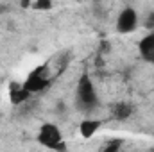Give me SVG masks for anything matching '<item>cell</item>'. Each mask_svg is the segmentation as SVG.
<instances>
[{
  "mask_svg": "<svg viewBox=\"0 0 154 152\" xmlns=\"http://www.w3.org/2000/svg\"><path fill=\"white\" fill-rule=\"evenodd\" d=\"M61 131L57 125L54 123H43L41 129L38 132V141L45 147H50V149H63L65 145H61Z\"/></svg>",
  "mask_w": 154,
  "mask_h": 152,
  "instance_id": "cell-1",
  "label": "cell"
},
{
  "mask_svg": "<svg viewBox=\"0 0 154 152\" xmlns=\"http://www.w3.org/2000/svg\"><path fill=\"white\" fill-rule=\"evenodd\" d=\"M136 22H138V18H136L134 9H124L118 16V25L116 27H118L120 32H131V31L136 29Z\"/></svg>",
  "mask_w": 154,
  "mask_h": 152,
  "instance_id": "cell-2",
  "label": "cell"
},
{
  "mask_svg": "<svg viewBox=\"0 0 154 152\" xmlns=\"http://www.w3.org/2000/svg\"><path fill=\"white\" fill-rule=\"evenodd\" d=\"M77 93H79V100H81L82 104L90 106V104L95 102V91H93V86H91V82H90L88 79H82V81L79 82Z\"/></svg>",
  "mask_w": 154,
  "mask_h": 152,
  "instance_id": "cell-3",
  "label": "cell"
},
{
  "mask_svg": "<svg viewBox=\"0 0 154 152\" xmlns=\"http://www.w3.org/2000/svg\"><path fill=\"white\" fill-rule=\"evenodd\" d=\"M99 127H100V122H99V120H84V122L79 125V134H81L82 138H91V136L97 134Z\"/></svg>",
  "mask_w": 154,
  "mask_h": 152,
  "instance_id": "cell-4",
  "label": "cell"
},
{
  "mask_svg": "<svg viewBox=\"0 0 154 152\" xmlns=\"http://www.w3.org/2000/svg\"><path fill=\"white\" fill-rule=\"evenodd\" d=\"M32 7L38 9V11H47V9L52 7V2L50 0H34L32 2Z\"/></svg>",
  "mask_w": 154,
  "mask_h": 152,
  "instance_id": "cell-5",
  "label": "cell"
}]
</instances>
